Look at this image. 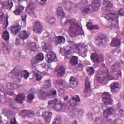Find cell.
I'll use <instances>...</instances> for the list:
<instances>
[{"instance_id":"cell-54","label":"cell","mask_w":124,"mask_h":124,"mask_svg":"<svg viewBox=\"0 0 124 124\" xmlns=\"http://www.w3.org/2000/svg\"><path fill=\"white\" fill-rule=\"evenodd\" d=\"M5 28H6V27L7 26V25H8V22L7 21V17H6V19H5Z\"/></svg>"},{"instance_id":"cell-24","label":"cell","mask_w":124,"mask_h":124,"mask_svg":"<svg viewBox=\"0 0 124 124\" xmlns=\"http://www.w3.org/2000/svg\"><path fill=\"white\" fill-rule=\"evenodd\" d=\"M65 71V68L62 65L59 66L57 69L56 70V72H57V75L59 77H61L62 76H63L64 73Z\"/></svg>"},{"instance_id":"cell-32","label":"cell","mask_w":124,"mask_h":124,"mask_svg":"<svg viewBox=\"0 0 124 124\" xmlns=\"http://www.w3.org/2000/svg\"><path fill=\"white\" fill-rule=\"evenodd\" d=\"M57 14L60 18H63L65 16V13L63 11L62 8L61 6L58 7L57 9Z\"/></svg>"},{"instance_id":"cell-19","label":"cell","mask_w":124,"mask_h":124,"mask_svg":"<svg viewBox=\"0 0 124 124\" xmlns=\"http://www.w3.org/2000/svg\"><path fill=\"white\" fill-rule=\"evenodd\" d=\"M44 59V55L42 53H40L36 55V56L31 60L32 63L33 64H36L40 62H41Z\"/></svg>"},{"instance_id":"cell-44","label":"cell","mask_w":124,"mask_h":124,"mask_svg":"<svg viewBox=\"0 0 124 124\" xmlns=\"http://www.w3.org/2000/svg\"><path fill=\"white\" fill-rule=\"evenodd\" d=\"M47 21L49 24H53L55 22V19L52 16H49L47 18Z\"/></svg>"},{"instance_id":"cell-11","label":"cell","mask_w":124,"mask_h":124,"mask_svg":"<svg viewBox=\"0 0 124 124\" xmlns=\"http://www.w3.org/2000/svg\"><path fill=\"white\" fill-rule=\"evenodd\" d=\"M105 18L109 21L111 22H116L117 20L118 16L117 14L115 12H111L106 15Z\"/></svg>"},{"instance_id":"cell-20","label":"cell","mask_w":124,"mask_h":124,"mask_svg":"<svg viewBox=\"0 0 124 124\" xmlns=\"http://www.w3.org/2000/svg\"><path fill=\"white\" fill-rule=\"evenodd\" d=\"M20 29H21V27L17 23L14 24L13 26L11 27V28H10L11 33L13 34H16Z\"/></svg>"},{"instance_id":"cell-4","label":"cell","mask_w":124,"mask_h":124,"mask_svg":"<svg viewBox=\"0 0 124 124\" xmlns=\"http://www.w3.org/2000/svg\"><path fill=\"white\" fill-rule=\"evenodd\" d=\"M76 50L78 53L83 57L86 55L87 52V46L84 44H78L76 46Z\"/></svg>"},{"instance_id":"cell-52","label":"cell","mask_w":124,"mask_h":124,"mask_svg":"<svg viewBox=\"0 0 124 124\" xmlns=\"http://www.w3.org/2000/svg\"><path fill=\"white\" fill-rule=\"evenodd\" d=\"M10 124H16V123L17 124V123L16 122V119H15V118H13L12 120L11 121V122H10Z\"/></svg>"},{"instance_id":"cell-34","label":"cell","mask_w":124,"mask_h":124,"mask_svg":"<svg viewBox=\"0 0 124 124\" xmlns=\"http://www.w3.org/2000/svg\"><path fill=\"white\" fill-rule=\"evenodd\" d=\"M91 59L92 61L95 63L99 62V58L98 55L96 53H93L91 55Z\"/></svg>"},{"instance_id":"cell-30","label":"cell","mask_w":124,"mask_h":124,"mask_svg":"<svg viewBox=\"0 0 124 124\" xmlns=\"http://www.w3.org/2000/svg\"><path fill=\"white\" fill-rule=\"evenodd\" d=\"M69 84L72 87H75L78 84V80L75 77L72 76L69 79Z\"/></svg>"},{"instance_id":"cell-47","label":"cell","mask_w":124,"mask_h":124,"mask_svg":"<svg viewBox=\"0 0 124 124\" xmlns=\"http://www.w3.org/2000/svg\"><path fill=\"white\" fill-rule=\"evenodd\" d=\"M33 98H34V95L32 93H30L27 96V99L28 102H31L32 100L33 99Z\"/></svg>"},{"instance_id":"cell-39","label":"cell","mask_w":124,"mask_h":124,"mask_svg":"<svg viewBox=\"0 0 124 124\" xmlns=\"http://www.w3.org/2000/svg\"><path fill=\"white\" fill-rule=\"evenodd\" d=\"M2 38L5 40V41H8L9 39V33L7 31H4L2 32Z\"/></svg>"},{"instance_id":"cell-2","label":"cell","mask_w":124,"mask_h":124,"mask_svg":"<svg viewBox=\"0 0 124 124\" xmlns=\"http://www.w3.org/2000/svg\"><path fill=\"white\" fill-rule=\"evenodd\" d=\"M108 41L107 35L103 33H98L95 37L94 42L95 44L100 47H105Z\"/></svg>"},{"instance_id":"cell-50","label":"cell","mask_w":124,"mask_h":124,"mask_svg":"<svg viewBox=\"0 0 124 124\" xmlns=\"http://www.w3.org/2000/svg\"><path fill=\"white\" fill-rule=\"evenodd\" d=\"M5 98V95H4V92H3L2 91H0V99H1V101H2V99Z\"/></svg>"},{"instance_id":"cell-45","label":"cell","mask_w":124,"mask_h":124,"mask_svg":"<svg viewBox=\"0 0 124 124\" xmlns=\"http://www.w3.org/2000/svg\"><path fill=\"white\" fill-rule=\"evenodd\" d=\"M22 76L25 79H27L29 76V73L26 70H24L22 72Z\"/></svg>"},{"instance_id":"cell-29","label":"cell","mask_w":124,"mask_h":124,"mask_svg":"<svg viewBox=\"0 0 124 124\" xmlns=\"http://www.w3.org/2000/svg\"><path fill=\"white\" fill-rule=\"evenodd\" d=\"M25 99V95L23 93H20L18 94L15 98L16 102L19 103H22Z\"/></svg>"},{"instance_id":"cell-10","label":"cell","mask_w":124,"mask_h":124,"mask_svg":"<svg viewBox=\"0 0 124 124\" xmlns=\"http://www.w3.org/2000/svg\"><path fill=\"white\" fill-rule=\"evenodd\" d=\"M46 60L48 62H51L57 60V57L55 53L52 51L47 53L46 56Z\"/></svg>"},{"instance_id":"cell-33","label":"cell","mask_w":124,"mask_h":124,"mask_svg":"<svg viewBox=\"0 0 124 124\" xmlns=\"http://www.w3.org/2000/svg\"><path fill=\"white\" fill-rule=\"evenodd\" d=\"M65 42V38L63 36H59L56 37V40H55V43L56 45H59V44H64Z\"/></svg>"},{"instance_id":"cell-36","label":"cell","mask_w":124,"mask_h":124,"mask_svg":"<svg viewBox=\"0 0 124 124\" xmlns=\"http://www.w3.org/2000/svg\"><path fill=\"white\" fill-rule=\"evenodd\" d=\"M24 9V7L21 6V5H18L16 9L14 11V13L16 15H19L23 10Z\"/></svg>"},{"instance_id":"cell-40","label":"cell","mask_w":124,"mask_h":124,"mask_svg":"<svg viewBox=\"0 0 124 124\" xmlns=\"http://www.w3.org/2000/svg\"><path fill=\"white\" fill-rule=\"evenodd\" d=\"M91 10H92V9H91V6L87 5H86L83 8V9L82 10V12L86 13V14H88V13H90Z\"/></svg>"},{"instance_id":"cell-3","label":"cell","mask_w":124,"mask_h":124,"mask_svg":"<svg viewBox=\"0 0 124 124\" xmlns=\"http://www.w3.org/2000/svg\"><path fill=\"white\" fill-rule=\"evenodd\" d=\"M62 2L64 7L66 10L71 13H74L76 12L77 7L74 2L69 0H63Z\"/></svg>"},{"instance_id":"cell-28","label":"cell","mask_w":124,"mask_h":124,"mask_svg":"<svg viewBox=\"0 0 124 124\" xmlns=\"http://www.w3.org/2000/svg\"><path fill=\"white\" fill-rule=\"evenodd\" d=\"M29 34H30V33L28 31H27L24 30L20 32V33L18 34V36L20 38L23 40H25L29 37Z\"/></svg>"},{"instance_id":"cell-48","label":"cell","mask_w":124,"mask_h":124,"mask_svg":"<svg viewBox=\"0 0 124 124\" xmlns=\"http://www.w3.org/2000/svg\"><path fill=\"white\" fill-rule=\"evenodd\" d=\"M45 85H46V88H48V87H49L51 86V83H50V82L49 81V80H48L46 81L45 82Z\"/></svg>"},{"instance_id":"cell-8","label":"cell","mask_w":124,"mask_h":124,"mask_svg":"<svg viewBox=\"0 0 124 124\" xmlns=\"http://www.w3.org/2000/svg\"><path fill=\"white\" fill-rule=\"evenodd\" d=\"M10 74L11 75V78L15 80H20L21 77V73L20 70L17 68L14 69Z\"/></svg>"},{"instance_id":"cell-5","label":"cell","mask_w":124,"mask_h":124,"mask_svg":"<svg viewBox=\"0 0 124 124\" xmlns=\"http://www.w3.org/2000/svg\"><path fill=\"white\" fill-rule=\"evenodd\" d=\"M48 104L49 106H52L54 109L57 111L60 110L62 108V105L61 102L59 101L57 99L49 101Z\"/></svg>"},{"instance_id":"cell-15","label":"cell","mask_w":124,"mask_h":124,"mask_svg":"<svg viewBox=\"0 0 124 124\" xmlns=\"http://www.w3.org/2000/svg\"><path fill=\"white\" fill-rule=\"evenodd\" d=\"M121 85L118 82H113L111 84L110 86V91L112 93H117L120 90Z\"/></svg>"},{"instance_id":"cell-6","label":"cell","mask_w":124,"mask_h":124,"mask_svg":"<svg viewBox=\"0 0 124 124\" xmlns=\"http://www.w3.org/2000/svg\"><path fill=\"white\" fill-rule=\"evenodd\" d=\"M102 99L103 102L107 105H111L113 103L110 94L108 93H104L102 94Z\"/></svg>"},{"instance_id":"cell-7","label":"cell","mask_w":124,"mask_h":124,"mask_svg":"<svg viewBox=\"0 0 124 124\" xmlns=\"http://www.w3.org/2000/svg\"><path fill=\"white\" fill-rule=\"evenodd\" d=\"M19 115L22 118H31L34 116V112L32 110H25L23 109L20 110L19 113Z\"/></svg>"},{"instance_id":"cell-49","label":"cell","mask_w":124,"mask_h":124,"mask_svg":"<svg viewBox=\"0 0 124 124\" xmlns=\"http://www.w3.org/2000/svg\"><path fill=\"white\" fill-rule=\"evenodd\" d=\"M119 14L122 16H123L124 15V8H122L119 11Z\"/></svg>"},{"instance_id":"cell-12","label":"cell","mask_w":124,"mask_h":124,"mask_svg":"<svg viewBox=\"0 0 124 124\" xmlns=\"http://www.w3.org/2000/svg\"><path fill=\"white\" fill-rule=\"evenodd\" d=\"M114 109L113 108H108L105 109L103 111V115L106 118H110L114 114Z\"/></svg>"},{"instance_id":"cell-41","label":"cell","mask_w":124,"mask_h":124,"mask_svg":"<svg viewBox=\"0 0 124 124\" xmlns=\"http://www.w3.org/2000/svg\"><path fill=\"white\" fill-rule=\"evenodd\" d=\"M13 5V2L11 0H9L7 2H6V4H3V6L4 7H5L6 8L10 10L11 9V8L12 7Z\"/></svg>"},{"instance_id":"cell-27","label":"cell","mask_w":124,"mask_h":124,"mask_svg":"<svg viewBox=\"0 0 124 124\" xmlns=\"http://www.w3.org/2000/svg\"><path fill=\"white\" fill-rule=\"evenodd\" d=\"M27 47L31 51H35L36 49L37 46L33 42H29L27 44Z\"/></svg>"},{"instance_id":"cell-31","label":"cell","mask_w":124,"mask_h":124,"mask_svg":"<svg viewBox=\"0 0 124 124\" xmlns=\"http://www.w3.org/2000/svg\"><path fill=\"white\" fill-rule=\"evenodd\" d=\"M120 44H121V40L117 38H113L110 43V45L112 46H114V47H118L120 45Z\"/></svg>"},{"instance_id":"cell-1","label":"cell","mask_w":124,"mask_h":124,"mask_svg":"<svg viewBox=\"0 0 124 124\" xmlns=\"http://www.w3.org/2000/svg\"><path fill=\"white\" fill-rule=\"evenodd\" d=\"M68 31L70 35L72 37H75L77 35L83 34V31L82 26L76 21L71 22Z\"/></svg>"},{"instance_id":"cell-13","label":"cell","mask_w":124,"mask_h":124,"mask_svg":"<svg viewBox=\"0 0 124 124\" xmlns=\"http://www.w3.org/2000/svg\"><path fill=\"white\" fill-rule=\"evenodd\" d=\"M52 113L51 112L48 111H44L42 114V117L44 118L45 122L46 124H48L51 119Z\"/></svg>"},{"instance_id":"cell-21","label":"cell","mask_w":124,"mask_h":124,"mask_svg":"<svg viewBox=\"0 0 124 124\" xmlns=\"http://www.w3.org/2000/svg\"><path fill=\"white\" fill-rule=\"evenodd\" d=\"M47 92L46 88H42L40 90L39 93H38V97L40 99H44L46 98V97H48Z\"/></svg>"},{"instance_id":"cell-25","label":"cell","mask_w":124,"mask_h":124,"mask_svg":"<svg viewBox=\"0 0 124 124\" xmlns=\"http://www.w3.org/2000/svg\"><path fill=\"white\" fill-rule=\"evenodd\" d=\"M35 9V5L33 3L31 2L28 4V5L27 6L26 11L27 13H28L29 14H31L33 13L34 10Z\"/></svg>"},{"instance_id":"cell-9","label":"cell","mask_w":124,"mask_h":124,"mask_svg":"<svg viewBox=\"0 0 124 124\" xmlns=\"http://www.w3.org/2000/svg\"><path fill=\"white\" fill-rule=\"evenodd\" d=\"M108 77V74L105 71H99L96 76L97 81L99 82H103Z\"/></svg>"},{"instance_id":"cell-26","label":"cell","mask_w":124,"mask_h":124,"mask_svg":"<svg viewBox=\"0 0 124 124\" xmlns=\"http://www.w3.org/2000/svg\"><path fill=\"white\" fill-rule=\"evenodd\" d=\"M42 48L43 49V50L45 52H50L51 51V45L48 43H46V42H43L42 43Z\"/></svg>"},{"instance_id":"cell-16","label":"cell","mask_w":124,"mask_h":124,"mask_svg":"<svg viewBox=\"0 0 124 124\" xmlns=\"http://www.w3.org/2000/svg\"><path fill=\"white\" fill-rule=\"evenodd\" d=\"M91 9L93 12L97 11L100 7V1L99 0H94L91 3Z\"/></svg>"},{"instance_id":"cell-22","label":"cell","mask_w":124,"mask_h":124,"mask_svg":"<svg viewBox=\"0 0 124 124\" xmlns=\"http://www.w3.org/2000/svg\"><path fill=\"white\" fill-rule=\"evenodd\" d=\"M112 4L108 0H103L102 4V8L104 10H109L112 7Z\"/></svg>"},{"instance_id":"cell-14","label":"cell","mask_w":124,"mask_h":124,"mask_svg":"<svg viewBox=\"0 0 124 124\" xmlns=\"http://www.w3.org/2000/svg\"><path fill=\"white\" fill-rule=\"evenodd\" d=\"M33 30L36 33H40L43 30V26L39 22L36 21L33 26Z\"/></svg>"},{"instance_id":"cell-42","label":"cell","mask_w":124,"mask_h":124,"mask_svg":"<svg viewBox=\"0 0 124 124\" xmlns=\"http://www.w3.org/2000/svg\"><path fill=\"white\" fill-rule=\"evenodd\" d=\"M94 69L92 67H88L87 68V74L90 75H93L94 74Z\"/></svg>"},{"instance_id":"cell-23","label":"cell","mask_w":124,"mask_h":124,"mask_svg":"<svg viewBox=\"0 0 124 124\" xmlns=\"http://www.w3.org/2000/svg\"><path fill=\"white\" fill-rule=\"evenodd\" d=\"M80 102V98L78 95H75L73 96L70 100V104L71 105L74 106Z\"/></svg>"},{"instance_id":"cell-51","label":"cell","mask_w":124,"mask_h":124,"mask_svg":"<svg viewBox=\"0 0 124 124\" xmlns=\"http://www.w3.org/2000/svg\"><path fill=\"white\" fill-rule=\"evenodd\" d=\"M36 78L37 80H40L42 79V76L40 74H37L36 75Z\"/></svg>"},{"instance_id":"cell-35","label":"cell","mask_w":124,"mask_h":124,"mask_svg":"<svg viewBox=\"0 0 124 124\" xmlns=\"http://www.w3.org/2000/svg\"><path fill=\"white\" fill-rule=\"evenodd\" d=\"M86 27L87 29L89 30H93L95 29H98L99 27L97 25H93L90 22H87L86 24Z\"/></svg>"},{"instance_id":"cell-53","label":"cell","mask_w":124,"mask_h":124,"mask_svg":"<svg viewBox=\"0 0 124 124\" xmlns=\"http://www.w3.org/2000/svg\"><path fill=\"white\" fill-rule=\"evenodd\" d=\"M39 2L40 5H44L46 3V1L45 0H40L39 1Z\"/></svg>"},{"instance_id":"cell-38","label":"cell","mask_w":124,"mask_h":124,"mask_svg":"<svg viewBox=\"0 0 124 124\" xmlns=\"http://www.w3.org/2000/svg\"><path fill=\"white\" fill-rule=\"evenodd\" d=\"M78 58L77 56H73L70 60V63L73 65H75L78 64Z\"/></svg>"},{"instance_id":"cell-43","label":"cell","mask_w":124,"mask_h":124,"mask_svg":"<svg viewBox=\"0 0 124 124\" xmlns=\"http://www.w3.org/2000/svg\"><path fill=\"white\" fill-rule=\"evenodd\" d=\"M61 117L60 115H58L56 116L54 121L53 122V124H59L61 123Z\"/></svg>"},{"instance_id":"cell-37","label":"cell","mask_w":124,"mask_h":124,"mask_svg":"<svg viewBox=\"0 0 124 124\" xmlns=\"http://www.w3.org/2000/svg\"><path fill=\"white\" fill-rule=\"evenodd\" d=\"M48 96L49 97H53L56 94V91L54 89H51L47 92Z\"/></svg>"},{"instance_id":"cell-17","label":"cell","mask_w":124,"mask_h":124,"mask_svg":"<svg viewBox=\"0 0 124 124\" xmlns=\"http://www.w3.org/2000/svg\"><path fill=\"white\" fill-rule=\"evenodd\" d=\"M60 52L62 55H65L66 57H68L71 55L72 49L70 47H64L63 48H61Z\"/></svg>"},{"instance_id":"cell-46","label":"cell","mask_w":124,"mask_h":124,"mask_svg":"<svg viewBox=\"0 0 124 124\" xmlns=\"http://www.w3.org/2000/svg\"><path fill=\"white\" fill-rule=\"evenodd\" d=\"M16 85H15V84H14L13 83H8L6 85L7 86V88H9V89H15V88H16Z\"/></svg>"},{"instance_id":"cell-18","label":"cell","mask_w":124,"mask_h":124,"mask_svg":"<svg viewBox=\"0 0 124 124\" xmlns=\"http://www.w3.org/2000/svg\"><path fill=\"white\" fill-rule=\"evenodd\" d=\"M91 86L89 80L87 77L85 80V94L88 95L91 93Z\"/></svg>"}]
</instances>
